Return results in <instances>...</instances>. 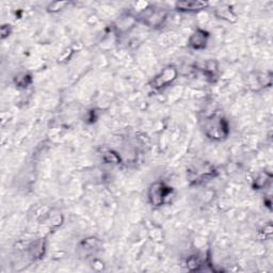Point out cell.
<instances>
[{
	"instance_id": "3",
	"label": "cell",
	"mask_w": 273,
	"mask_h": 273,
	"mask_svg": "<svg viewBox=\"0 0 273 273\" xmlns=\"http://www.w3.org/2000/svg\"><path fill=\"white\" fill-rule=\"evenodd\" d=\"M143 22L146 25L156 27L160 26L167 18V12L162 9H156V7H147L142 12L141 16Z\"/></svg>"
},
{
	"instance_id": "10",
	"label": "cell",
	"mask_w": 273,
	"mask_h": 273,
	"mask_svg": "<svg viewBox=\"0 0 273 273\" xmlns=\"http://www.w3.org/2000/svg\"><path fill=\"white\" fill-rule=\"evenodd\" d=\"M104 159L109 163H118L120 161V157L113 152H108L105 154Z\"/></svg>"
},
{
	"instance_id": "2",
	"label": "cell",
	"mask_w": 273,
	"mask_h": 273,
	"mask_svg": "<svg viewBox=\"0 0 273 273\" xmlns=\"http://www.w3.org/2000/svg\"><path fill=\"white\" fill-rule=\"evenodd\" d=\"M173 194L172 187L163 183H155L150 187L149 199L153 206H162Z\"/></svg>"
},
{
	"instance_id": "6",
	"label": "cell",
	"mask_w": 273,
	"mask_h": 273,
	"mask_svg": "<svg viewBox=\"0 0 273 273\" xmlns=\"http://www.w3.org/2000/svg\"><path fill=\"white\" fill-rule=\"evenodd\" d=\"M208 6V2L200 1V0H190V1H178L175 7L182 12H197Z\"/></svg>"
},
{
	"instance_id": "8",
	"label": "cell",
	"mask_w": 273,
	"mask_h": 273,
	"mask_svg": "<svg viewBox=\"0 0 273 273\" xmlns=\"http://www.w3.org/2000/svg\"><path fill=\"white\" fill-rule=\"evenodd\" d=\"M271 181V174H262L260 175L259 177H257V179H255V184H254V187H256V189H262V188H265Z\"/></svg>"
},
{
	"instance_id": "5",
	"label": "cell",
	"mask_w": 273,
	"mask_h": 273,
	"mask_svg": "<svg viewBox=\"0 0 273 273\" xmlns=\"http://www.w3.org/2000/svg\"><path fill=\"white\" fill-rule=\"evenodd\" d=\"M208 37H209V33L207 32V31L198 29L196 32L190 36L189 45L193 49H197V50L204 49L207 45Z\"/></svg>"
},
{
	"instance_id": "7",
	"label": "cell",
	"mask_w": 273,
	"mask_h": 273,
	"mask_svg": "<svg viewBox=\"0 0 273 273\" xmlns=\"http://www.w3.org/2000/svg\"><path fill=\"white\" fill-rule=\"evenodd\" d=\"M31 81H32V78H31L29 74H26V73L19 74L18 76H16V78H15V83H16V85H18V87L20 88L28 87V85L31 83Z\"/></svg>"
},
{
	"instance_id": "1",
	"label": "cell",
	"mask_w": 273,
	"mask_h": 273,
	"mask_svg": "<svg viewBox=\"0 0 273 273\" xmlns=\"http://www.w3.org/2000/svg\"><path fill=\"white\" fill-rule=\"evenodd\" d=\"M203 129L209 139L216 140V141L224 140L230 134L228 121L219 114H214L206 118L203 124Z\"/></svg>"
},
{
	"instance_id": "4",
	"label": "cell",
	"mask_w": 273,
	"mask_h": 273,
	"mask_svg": "<svg viewBox=\"0 0 273 273\" xmlns=\"http://www.w3.org/2000/svg\"><path fill=\"white\" fill-rule=\"evenodd\" d=\"M176 77H177L176 69L172 66H169L163 69L159 75H157L154 78L153 81L151 82V85L152 88L156 90H160L168 87L170 83H172L176 79Z\"/></svg>"
},
{
	"instance_id": "9",
	"label": "cell",
	"mask_w": 273,
	"mask_h": 273,
	"mask_svg": "<svg viewBox=\"0 0 273 273\" xmlns=\"http://www.w3.org/2000/svg\"><path fill=\"white\" fill-rule=\"evenodd\" d=\"M217 13H218V16L228 19L229 21H233L232 17H234V19H236V15L231 11L230 7H221V9L218 10Z\"/></svg>"
}]
</instances>
